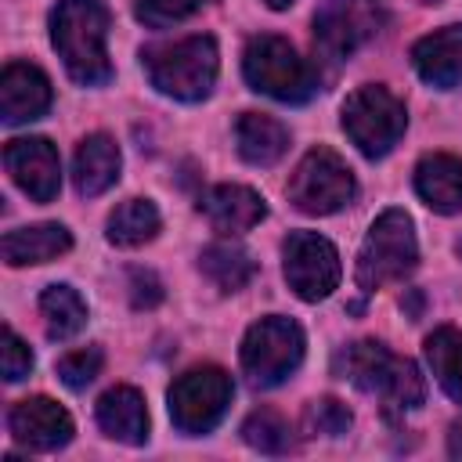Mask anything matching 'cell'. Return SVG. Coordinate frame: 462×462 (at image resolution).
<instances>
[{
	"label": "cell",
	"instance_id": "cell-13",
	"mask_svg": "<svg viewBox=\"0 0 462 462\" xmlns=\"http://www.w3.org/2000/svg\"><path fill=\"white\" fill-rule=\"evenodd\" d=\"M372 32H375L372 11L357 7L354 0H321V7L314 11V43L336 61L354 54L357 43H365Z\"/></svg>",
	"mask_w": 462,
	"mask_h": 462
},
{
	"label": "cell",
	"instance_id": "cell-12",
	"mask_svg": "<svg viewBox=\"0 0 462 462\" xmlns=\"http://www.w3.org/2000/svg\"><path fill=\"white\" fill-rule=\"evenodd\" d=\"M7 430L29 451H58L72 440L69 411L51 397H25L7 411Z\"/></svg>",
	"mask_w": 462,
	"mask_h": 462
},
{
	"label": "cell",
	"instance_id": "cell-20",
	"mask_svg": "<svg viewBox=\"0 0 462 462\" xmlns=\"http://www.w3.org/2000/svg\"><path fill=\"white\" fill-rule=\"evenodd\" d=\"M72 249V235L65 224H32L7 231L0 238V256L7 267H25V263H51Z\"/></svg>",
	"mask_w": 462,
	"mask_h": 462
},
{
	"label": "cell",
	"instance_id": "cell-1",
	"mask_svg": "<svg viewBox=\"0 0 462 462\" xmlns=\"http://www.w3.org/2000/svg\"><path fill=\"white\" fill-rule=\"evenodd\" d=\"M51 43L79 87H101L112 79L108 7L101 0H58L51 11Z\"/></svg>",
	"mask_w": 462,
	"mask_h": 462
},
{
	"label": "cell",
	"instance_id": "cell-30",
	"mask_svg": "<svg viewBox=\"0 0 462 462\" xmlns=\"http://www.w3.org/2000/svg\"><path fill=\"white\" fill-rule=\"evenodd\" d=\"M32 365H36V357H32L29 343L7 325L4 328V379L7 383H18V379H25L32 372Z\"/></svg>",
	"mask_w": 462,
	"mask_h": 462
},
{
	"label": "cell",
	"instance_id": "cell-8",
	"mask_svg": "<svg viewBox=\"0 0 462 462\" xmlns=\"http://www.w3.org/2000/svg\"><path fill=\"white\" fill-rule=\"evenodd\" d=\"M354 191H357L354 173L332 148H310L285 184L289 202L307 217L339 213L343 206H350Z\"/></svg>",
	"mask_w": 462,
	"mask_h": 462
},
{
	"label": "cell",
	"instance_id": "cell-11",
	"mask_svg": "<svg viewBox=\"0 0 462 462\" xmlns=\"http://www.w3.org/2000/svg\"><path fill=\"white\" fill-rule=\"evenodd\" d=\"M4 166L11 180L32 202H54L61 188V159L47 137H14L4 148Z\"/></svg>",
	"mask_w": 462,
	"mask_h": 462
},
{
	"label": "cell",
	"instance_id": "cell-19",
	"mask_svg": "<svg viewBox=\"0 0 462 462\" xmlns=\"http://www.w3.org/2000/svg\"><path fill=\"white\" fill-rule=\"evenodd\" d=\"M119 166H123L119 144H116L108 134H90V137H83L79 148H76V159H72L76 191L87 195V199L108 191V188L119 180Z\"/></svg>",
	"mask_w": 462,
	"mask_h": 462
},
{
	"label": "cell",
	"instance_id": "cell-26",
	"mask_svg": "<svg viewBox=\"0 0 462 462\" xmlns=\"http://www.w3.org/2000/svg\"><path fill=\"white\" fill-rule=\"evenodd\" d=\"M242 440L263 455H285L292 448V430L274 408H260L242 422Z\"/></svg>",
	"mask_w": 462,
	"mask_h": 462
},
{
	"label": "cell",
	"instance_id": "cell-3",
	"mask_svg": "<svg viewBox=\"0 0 462 462\" xmlns=\"http://www.w3.org/2000/svg\"><path fill=\"white\" fill-rule=\"evenodd\" d=\"M141 58H144L152 87L159 94L173 97V101H202V97H209V90L217 83V72H220L217 40L202 36V32L173 40V43L148 47Z\"/></svg>",
	"mask_w": 462,
	"mask_h": 462
},
{
	"label": "cell",
	"instance_id": "cell-32",
	"mask_svg": "<svg viewBox=\"0 0 462 462\" xmlns=\"http://www.w3.org/2000/svg\"><path fill=\"white\" fill-rule=\"evenodd\" d=\"M448 455L451 458H462V426H451V433H448Z\"/></svg>",
	"mask_w": 462,
	"mask_h": 462
},
{
	"label": "cell",
	"instance_id": "cell-29",
	"mask_svg": "<svg viewBox=\"0 0 462 462\" xmlns=\"http://www.w3.org/2000/svg\"><path fill=\"white\" fill-rule=\"evenodd\" d=\"M101 365H105V354L97 346H83V350H72L58 361V379L69 390H87L101 375Z\"/></svg>",
	"mask_w": 462,
	"mask_h": 462
},
{
	"label": "cell",
	"instance_id": "cell-15",
	"mask_svg": "<svg viewBox=\"0 0 462 462\" xmlns=\"http://www.w3.org/2000/svg\"><path fill=\"white\" fill-rule=\"evenodd\" d=\"M199 209L206 213L209 227L220 235H242L267 217L263 195L245 184H213L209 191L199 195Z\"/></svg>",
	"mask_w": 462,
	"mask_h": 462
},
{
	"label": "cell",
	"instance_id": "cell-21",
	"mask_svg": "<svg viewBox=\"0 0 462 462\" xmlns=\"http://www.w3.org/2000/svg\"><path fill=\"white\" fill-rule=\"evenodd\" d=\"M235 141H238V155L249 166H274L289 152L285 123H278L274 116H263V112H242L235 123Z\"/></svg>",
	"mask_w": 462,
	"mask_h": 462
},
{
	"label": "cell",
	"instance_id": "cell-7",
	"mask_svg": "<svg viewBox=\"0 0 462 462\" xmlns=\"http://www.w3.org/2000/svg\"><path fill=\"white\" fill-rule=\"evenodd\" d=\"M404 126H408L404 101L379 83L357 87L343 101V130L365 159H383L404 137Z\"/></svg>",
	"mask_w": 462,
	"mask_h": 462
},
{
	"label": "cell",
	"instance_id": "cell-28",
	"mask_svg": "<svg viewBox=\"0 0 462 462\" xmlns=\"http://www.w3.org/2000/svg\"><path fill=\"white\" fill-rule=\"evenodd\" d=\"M350 422H354L350 419V408L343 401H336V397H318L303 411L307 433H321V437H339V433L350 430Z\"/></svg>",
	"mask_w": 462,
	"mask_h": 462
},
{
	"label": "cell",
	"instance_id": "cell-27",
	"mask_svg": "<svg viewBox=\"0 0 462 462\" xmlns=\"http://www.w3.org/2000/svg\"><path fill=\"white\" fill-rule=\"evenodd\" d=\"M206 4L209 0H137L134 14L148 29H170V25H180L184 18L199 14Z\"/></svg>",
	"mask_w": 462,
	"mask_h": 462
},
{
	"label": "cell",
	"instance_id": "cell-4",
	"mask_svg": "<svg viewBox=\"0 0 462 462\" xmlns=\"http://www.w3.org/2000/svg\"><path fill=\"white\" fill-rule=\"evenodd\" d=\"M415 263H419V242L411 217L404 209H383L357 249L354 278L361 292H375L393 282H404L415 271Z\"/></svg>",
	"mask_w": 462,
	"mask_h": 462
},
{
	"label": "cell",
	"instance_id": "cell-23",
	"mask_svg": "<svg viewBox=\"0 0 462 462\" xmlns=\"http://www.w3.org/2000/svg\"><path fill=\"white\" fill-rule=\"evenodd\" d=\"M199 267H202V274L220 292H238L256 274V260L242 245H235V242H213V245H206L202 256H199Z\"/></svg>",
	"mask_w": 462,
	"mask_h": 462
},
{
	"label": "cell",
	"instance_id": "cell-18",
	"mask_svg": "<svg viewBox=\"0 0 462 462\" xmlns=\"http://www.w3.org/2000/svg\"><path fill=\"white\" fill-rule=\"evenodd\" d=\"M415 191L433 213H462V159L448 152L422 155L415 166Z\"/></svg>",
	"mask_w": 462,
	"mask_h": 462
},
{
	"label": "cell",
	"instance_id": "cell-14",
	"mask_svg": "<svg viewBox=\"0 0 462 462\" xmlns=\"http://www.w3.org/2000/svg\"><path fill=\"white\" fill-rule=\"evenodd\" d=\"M51 79L29 61H11L0 72V119L7 126L32 123L51 108Z\"/></svg>",
	"mask_w": 462,
	"mask_h": 462
},
{
	"label": "cell",
	"instance_id": "cell-5",
	"mask_svg": "<svg viewBox=\"0 0 462 462\" xmlns=\"http://www.w3.org/2000/svg\"><path fill=\"white\" fill-rule=\"evenodd\" d=\"M242 76L256 94H267L285 105H303L318 94V76L307 65V58L296 54V47L282 36H253L242 51Z\"/></svg>",
	"mask_w": 462,
	"mask_h": 462
},
{
	"label": "cell",
	"instance_id": "cell-6",
	"mask_svg": "<svg viewBox=\"0 0 462 462\" xmlns=\"http://www.w3.org/2000/svg\"><path fill=\"white\" fill-rule=\"evenodd\" d=\"M303 328L292 321V318H282V314H271V318H260L245 328L242 336V350H238V361H242V372L253 386L267 390V386H278L285 383L300 361H303Z\"/></svg>",
	"mask_w": 462,
	"mask_h": 462
},
{
	"label": "cell",
	"instance_id": "cell-31",
	"mask_svg": "<svg viewBox=\"0 0 462 462\" xmlns=\"http://www.w3.org/2000/svg\"><path fill=\"white\" fill-rule=\"evenodd\" d=\"M162 300V282L152 274V271H141V267H134L130 271V303L141 310H148V307H155Z\"/></svg>",
	"mask_w": 462,
	"mask_h": 462
},
{
	"label": "cell",
	"instance_id": "cell-16",
	"mask_svg": "<svg viewBox=\"0 0 462 462\" xmlns=\"http://www.w3.org/2000/svg\"><path fill=\"white\" fill-rule=\"evenodd\" d=\"M411 65L422 76V83H430L437 90L458 87L462 83V22L422 36L411 47Z\"/></svg>",
	"mask_w": 462,
	"mask_h": 462
},
{
	"label": "cell",
	"instance_id": "cell-9",
	"mask_svg": "<svg viewBox=\"0 0 462 462\" xmlns=\"http://www.w3.org/2000/svg\"><path fill=\"white\" fill-rule=\"evenodd\" d=\"M166 397H170L173 426L188 437H202L224 419V411L235 397V383L224 368L199 365V368H188L184 375H177Z\"/></svg>",
	"mask_w": 462,
	"mask_h": 462
},
{
	"label": "cell",
	"instance_id": "cell-2",
	"mask_svg": "<svg viewBox=\"0 0 462 462\" xmlns=\"http://www.w3.org/2000/svg\"><path fill=\"white\" fill-rule=\"evenodd\" d=\"M343 372L357 390L379 393L386 415L411 411L426 401V375L419 372V365L390 354L386 343H379V339L350 343L343 350Z\"/></svg>",
	"mask_w": 462,
	"mask_h": 462
},
{
	"label": "cell",
	"instance_id": "cell-33",
	"mask_svg": "<svg viewBox=\"0 0 462 462\" xmlns=\"http://www.w3.org/2000/svg\"><path fill=\"white\" fill-rule=\"evenodd\" d=\"M263 4H267L271 11H285V7H292L296 0H263Z\"/></svg>",
	"mask_w": 462,
	"mask_h": 462
},
{
	"label": "cell",
	"instance_id": "cell-22",
	"mask_svg": "<svg viewBox=\"0 0 462 462\" xmlns=\"http://www.w3.org/2000/svg\"><path fill=\"white\" fill-rule=\"evenodd\" d=\"M159 209L152 199H126L108 213V242L119 249H137L144 242H152L159 235Z\"/></svg>",
	"mask_w": 462,
	"mask_h": 462
},
{
	"label": "cell",
	"instance_id": "cell-25",
	"mask_svg": "<svg viewBox=\"0 0 462 462\" xmlns=\"http://www.w3.org/2000/svg\"><path fill=\"white\" fill-rule=\"evenodd\" d=\"M40 314L51 339H72L87 325V303L72 285H47L40 292Z\"/></svg>",
	"mask_w": 462,
	"mask_h": 462
},
{
	"label": "cell",
	"instance_id": "cell-24",
	"mask_svg": "<svg viewBox=\"0 0 462 462\" xmlns=\"http://www.w3.org/2000/svg\"><path fill=\"white\" fill-rule=\"evenodd\" d=\"M422 346H426V361H430V372L440 383V390L455 404H462V332L451 325H440L426 336Z\"/></svg>",
	"mask_w": 462,
	"mask_h": 462
},
{
	"label": "cell",
	"instance_id": "cell-17",
	"mask_svg": "<svg viewBox=\"0 0 462 462\" xmlns=\"http://www.w3.org/2000/svg\"><path fill=\"white\" fill-rule=\"evenodd\" d=\"M97 426L105 437L123 440V444H144L148 440V408L141 390L134 386H112L97 397L94 404Z\"/></svg>",
	"mask_w": 462,
	"mask_h": 462
},
{
	"label": "cell",
	"instance_id": "cell-10",
	"mask_svg": "<svg viewBox=\"0 0 462 462\" xmlns=\"http://www.w3.org/2000/svg\"><path fill=\"white\" fill-rule=\"evenodd\" d=\"M282 267L289 289L307 303L325 300L343 274L336 245L318 231H292L282 245Z\"/></svg>",
	"mask_w": 462,
	"mask_h": 462
}]
</instances>
